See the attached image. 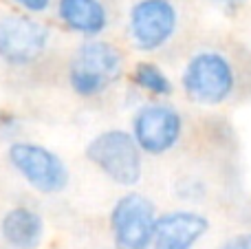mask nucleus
I'll list each match as a JSON object with an SVG mask.
<instances>
[{"label": "nucleus", "instance_id": "f257e3e1", "mask_svg": "<svg viewBox=\"0 0 251 249\" xmlns=\"http://www.w3.org/2000/svg\"><path fill=\"white\" fill-rule=\"evenodd\" d=\"M181 88L205 108L251 100V49L240 42L199 47L181 71Z\"/></svg>", "mask_w": 251, "mask_h": 249}, {"label": "nucleus", "instance_id": "f03ea898", "mask_svg": "<svg viewBox=\"0 0 251 249\" xmlns=\"http://www.w3.org/2000/svg\"><path fill=\"white\" fill-rule=\"evenodd\" d=\"M126 75V53L106 38H86L73 49L66 82L75 97L88 104L104 101Z\"/></svg>", "mask_w": 251, "mask_h": 249}, {"label": "nucleus", "instance_id": "7ed1b4c3", "mask_svg": "<svg viewBox=\"0 0 251 249\" xmlns=\"http://www.w3.org/2000/svg\"><path fill=\"white\" fill-rule=\"evenodd\" d=\"M183 29L185 16L178 0H134L128 9L126 38L139 53H168Z\"/></svg>", "mask_w": 251, "mask_h": 249}, {"label": "nucleus", "instance_id": "20e7f679", "mask_svg": "<svg viewBox=\"0 0 251 249\" xmlns=\"http://www.w3.org/2000/svg\"><path fill=\"white\" fill-rule=\"evenodd\" d=\"M53 31L47 22L22 11L0 16V62L9 69H33L49 55Z\"/></svg>", "mask_w": 251, "mask_h": 249}, {"label": "nucleus", "instance_id": "39448f33", "mask_svg": "<svg viewBox=\"0 0 251 249\" xmlns=\"http://www.w3.org/2000/svg\"><path fill=\"white\" fill-rule=\"evenodd\" d=\"M7 161L18 176L42 197H57L71 183L66 161L38 141L13 139L7 146Z\"/></svg>", "mask_w": 251, "mask_h": 249}, {"label": "nucleus", "instance_id": "423d86ee", "mask_svg": "<svg viewBox=\"0 0 251 249\" xmlns=\"http://www.w3.org/2000/svg\"><path fill=\"white\" fill-rule=\"evenodd\" d=\"M84 154L93 168L119 188H134L143 176V152L130 130L124 128L97 132L86 144Z\"/></svg>", "mask_w": 251, "mask_h": 249}, {"label": "nucleus", "instance_id": "0eeeda50", "mask_svg": "<svg viewBox=\"0 0 251 249\" xmlns=\"http://www.w3.org/2000/svg\"><path fill=\"white\" fill-rule=\"evenodd\" d=\"M185 115L165 100L141 101L130 117V135L139 150L150 157H163L181 144Z\"/></svg>", "mask_w": 251, "mask_h": 249}, {"label": "nucleus", "instance_id": "6e6552de", "mask_svg": "<svg viewBox=\"0 0 251 249\" xmlns=\"http://www.w3.org/2000/svg\"><path fill=\"white\" fill-rule=\"evenodd\" d=\"M156 207L146 194L126 192L113 203L108 214L115 249H150Z\"/></svg>", "mask_w": 251, "mask_h": 249}, {"label": "nucleus", "instance_id": "1a4fd4ad", "mask_svg": "<svg viewBox=\"0 0 251 249\" xmlns=\"http://www.w3.org/2000/svg\"><path fill=\"white\" fill-rule=\"evenodd\" d=\"M57 22L79 38H101L115 22L113 0H55Z\"/></svg>", "mask_w": 251, "mask_h": 249}, {"label": "nucleus", "instance_id": "9d476101", "mask_svg": "<svg viewBox=\"0 0 251 249\" xmlns=\"http://www.w3.org/2000/svg\"><path fill=\"white\" fill-rule=\"evenodd\" d=\"M209 232V219L196 210L156 214L150 249H194Z\"/></svg>", "mask_w": 251, "mask_h": 249}, {"label": "nucleus", "instance_id": "9b49d317", "mask_svg": "<svg viewBox=\"0 0 251 249\" xmlns=\"http://www.w3.org/2000/svg\"><path fill=\"white\" fill-rule=\"evenodd\" d=\"M44 232L47 225L42 214L26 203H18L0 216V238L9 249H38Z\"/></svg>", "mask_w": 251, "mask_h": 249}, {"label": "nucleus", "instance_id": "f8f14e48", "mask_svg": "<svg viewBox=\"0 0 251 249\" xmlns=\"http://www.w3.org/2000/svg\"><path fill=\"white\" fill-rule=\"evenodd\" d=\"M130 82H132L134 91H141L154 100H165V97H172L174 93V84L170 75L150 60H141L132 66Z\"/></svg>", "mask_w": 251, "mask_h": 249}, {"label": "nucleus", "instance_id": "ddd939ff", "mask_svg": "<svg viewBox=\"0 0 251 249\" xmlns=\"http://www.w3.org/2000/svg\"><path fill=\"white\" fill-rule=\"evenodd\" d=\"M174 192L181 201H201L205 199V183L199 179V176H181L174 183Z\"/></svg>", "mask_w": 251, "mask_h": 249}, {"label": "nucleus", "instance_id": "4468645a", "mask_svg": "<svg viewBox=\"0 0 251 249\" xmlns=\"http://www.w3.org/2000/svg\"><path fill=\"white\" fill-rule=\"evenodd\" d=\"M20 130H22L20 117H18L16 113H11V110L0 108V137H2V139L13 141V139H18Z\"/></svg>", "mask_w": 251, "mask_h": 249}, {"label": "nucleus", "instance_id": "2eb2a0df", "mask_svg": "<svg viewBox=\"0 0 251 249\" xmlns=\"http://www.w3.org/2000/svg\"><path fill=\"white\" fill-rule=\"evenodd\" d=\"M207 2L225 18H238L247 7V0H207Z\"/></svg>", "mask_w": 251, "mask_h": 249}, {"label": "nucleus", "instance_id": "dca6fc26", "mask_svg": "<svg viewBox=\"0 0 251 249\" xmlns=\"http://www.w3.org/2000/svg\"><path fill=\"white\" fill-rule=\"evenodd\" d=\"M22 13H29V16H40V13H47L53 7L55 0H11Z\"/></svg>", "mask_w": 251, "mask_h": 249}, {"label": "nucleus", "instance_id": "f3484780", "mask_svg": "<svg viewBox=\"0 0 251 249\" xmlns=\"http://www.w3.org/2000/svg\"><path fill=\"white\" fill-rule=\"evenodd\" d=\"M216 249H251V229L229 236L227 241H223Z\"/></svg>", "mask_w": 251, "mask_h": 249}]
</instances>
